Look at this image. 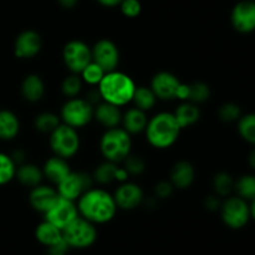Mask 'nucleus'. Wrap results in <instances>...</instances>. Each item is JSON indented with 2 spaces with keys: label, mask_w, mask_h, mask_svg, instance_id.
Masks as SVG:
<instances>
[{
  "label": "nucleus",
  "mask_w": 255,
  "mask_h": 255,
  "mask_svg": "<svg viewBox=\"0 0 255 255\" xmlns=\"http://www.w3.org/2000/svg\"><path fill=\"white\" fill-rule=\"evenodd\" d=\"M196 177L193 164L187 161H179L171 171V183L178 189H186L192 186Z\"/></svg>",
  "instance_id": "nucleus-19"
},
{
  "label": "nucleus",
  "mask_w": 255,
  "mask_h": 255,
  "mask_svg": "<svg viewBox=\"0 0 255 255\" xmlns=\"http://www.w3.org/2000/svg\"><path fill=\"white\" fill-rule=\"evenodd\" d=\"M44 214L45 221L50 222L62 231L75 218L79 217V211H77V206L74 201L59 196Z\"/></svg>",
  "instance_id": "nucleus-11"
},
{
  "label": "nucleus",
  "mask_w": 255,
  "mask_h": 255,
  "mask_svg": "<svg viewBox=\"0 0 255 255\" xmlns=\"http://www.w3.org/2000/svg\"><path fill=\"white\" fill-rule=\"evenodd\" d=\"M70 247L67 246L66 242L62 238V241H60L59 243L54 244L51 247H47V255H66Z\"/></svg>",
  "instance_id": "nucleus-41"
},
{
  "label": "nucleus",
  "mask_w": 255,
  "mask_h": 255,
  "mask_svg": "<svg viewBox=\"0 0 255 255\" xmlns=\"http://www.w3.org/2000/svg\"><path fill=\"white\" fill-rule=\"evenodd\" d=\"M105 70L101 66L96 64V62L91 61L84 70L81 71V79L82 81H85L86 84L95 86V85H99L101 82L102 77L105 76Z\"/></svg>",
  "instance_id": "nucleus-35"
},
{
  "label": "nucleus",
  "mask_w": 255,
  "mask_h": 255,
  "mask_svg": "<svg viewBox=\"0 0 255 255\" xmlns=\"http://www.w3.org/2000/svg\"><path fill=\"white\" fill-rule=\"evenodd\" d=\"M117 168H119L117 163L106 161L95 169L92 178L100 184H110L111 182L116 181Z\"/></svg>",
  "instance_id": "nucleus-28"
},
{
  "label": "nucleus",
  "mask_w": 255,
  "mask_h": 255,
  "mask_svg": "<svg viewBox=\"0 0 255 255\" xmlns=\"http://www.w3.org/2000/svg\"><path fill=\"white\" fill-rule=\"evenodd\" d=\"M231 21L234 29L242 34H249L255 30V1L242 0L234 5Z\"/></svg>",
  "instance_id": "nucleus-13"
},
{
  "label": "nucleus",
  "mask_w": 255,
  "mask_h": 255,
  "mask_svg": "<svg viewBox=\"0 0 255 255\" xmlns=\"http://www.w3.org/2000/svg\"><path fill=\"white\" fill-rule=\"evenodd\" d=\"M21 95L26 101L37 102L45 94V84L39 75H27L21 82Z\"/></svg>",
  "instance_id": "nucleus-22"
},
{
  "label": "nucleus",
  "mask_w": 255,
  "mask_h": 255,
  "mask_svg": "<svg viewBox=\"0 0 255 255\" xmlns=\"http://www.w3.org/2000/svg\"><path fill=\"white\" fill-rule=\"evenodd\" d=\"M82 87V79L79 74H72L70 76L65 77L61 84V91L69 99L76 97L80 94Z\"/></svg>",
  "instance_id": "nucleus-36"
},
{
  "label": "nucleus",
  "mask_w": 255,
  "mask_h": 255,
  "mask_svg": "<svg viewBox=\"0 0 255 255\" xmlns=\"http://www.w3.org/2000/svg\"><path fill=\"white\" fill-rule=\"evenodd\" d=\"M122 0H99L100 4H102L104 6H116V5H120L121 4Z\"/></svg>",
  "instance_id": "nucleus-46"
},
{
  "label": "nucleus",
  "mask_w": 255,
  "mask_h": 255,
  "mask_svg": "<svg viewBox=\"0 0 255 255\" xmlns=\"http://www.w3.org/2000/svg\"><path fill=\"white\" fill-rule=\"evenodd\" d=\"M249 211H251V217L255 219V198L252 199V206H249Z\"/></svg>",
  "instance_id": "nucleus-48"
},
{
  "label": "nucleus",
  "mask_w": 255,
  "mask_h": 255,
  "mask_svg": "<svg viewBox=\"0 0 255 255\" xmlns=\"http://www.w3.org/2000/svg\"><path fill=\"white\" fill-rule=\"evenodd\" d=\"M10 157H11V159L14 161V163L17 166H20V164L25 163V157H26V154H25V152L22 151V149H16V151L12 152L11 154H10Z\"/></svg>",
  "instance_id": "nucleus-43"
},
{
  "label": "nucleus",
  "mask_w": 255,
  "mask_h": 255,
  "mask_svg": "<svg viewBox=\"0 0 255 255\" xmlns=\"http://www.w3.org/2000/svg\"><path fill=\"white\" fill-rule=\"evenodd\" d=\"M121 11L127 17H136L141 12V2L138 0H122L121 1Z\"/></svg>",
  "instance_id": "nucleus-39"
},
{
  "label": "nucleus",
  "mask_w": 255,
  "mask_h": 255,
  "mask_svg": "<svg viewBox=\"0 0 255 255\" xmlns=\"http://www.w3.org/2000/svg\"><path fill=\"white\" fill-rule=\"evenodd\" d=\"M234 188H236L238 197L246 199H253L255 198V176L251 174H246V176L241 177L238 181L234 183Z\"/></svg>",
  "instance_id": "nucleus-31"
},
{
  "label": "nucleus",
  "mask_w": 255,
  "mask_h": 255,
  "mask_svg": "<svg viewBox=\"0 0 255 255\" xmlns=\"http://www.w3.org/2000/svg\"><path fill=\"white\" fill-rule=\"evenodd\" d=\"M173 188L174 187L171 182L162 181L159 183H157L156 187H154V196L161 199L168 198L173 193Z\"/></svg>",
  "instance_id": "nucleus-40"
},
{
  "label": "nucleus",
  "mask_w": 255,
  "mask_h": 255,
  "mask_svg": "<svg viewBox=\"0 0 255 255\" xmlns=\"http://www.w3.org/2000/svg\"><path fill=\"white\" fill-rule=\"evenodd\" d=\"M221 214L224 224L232 229H241L248 223L251 211L246 199L231 197L221 206Z\"/></svg>",
  "instance_id": "nucleus-8"
},
{
  "label": "nucleus",
  "mask_w": 255,
  "mask_h": 255,
  "mask_svg": "<svg viewBox=\"0 0 255 255\" xmlns=\"http://www.w3.org/2000/svg\"><path fill=\"white\" fill-rule=\"evenodd\" d=\"M131 136L122 127L106 129L100 141V149L106 161L120 163L131 153Z\"/></svg>",
  "instance_id": "nucleus-4"
},
{
  "label": "nucleus",
  "mask_w": 255,
  "mask_h": 255,
  "mask_svg": "<svg viewBox=\"0 0 255 255\" xmlns=\"http://www.w3.org/2000/svg\"><path fill=\"white\" fill-rule=\"evenodd\" d=\"M35 128L41 133H51L57 126H60V119L52 112H42L35 117Z\"/></svg>",
  "instance_id": "nucleus-29"
},
{
  "label": "nucleus",
  "mask_w": 255,
  "mask_h": 255,
  "mask_svg": "<svg viewBox=\"0 0 255 255\" xmlns=\"http://www.w3.org/2000/svg\"><path fill=\"white\" fill-rule=\"evenodd\" d=\"M182 82L179 81L176 75L167 71H161L152 77L151 89L154 92L157 99L173 100L178 96V90L181 87Z\"/></svg>",
  "instance_id": "nucleus-14"
},
{
  "label": "nucleus",
  "mask_w": 255,
  "mask_h": 255,
  "mask_svg": "<svg viewBox=\"0 0 255 255\" xmlns=\"http://www.w3.org/2000/svg\"><path fill=\"white\" fill-rule=\"evenodd\" d=\"M213 188L217 196H229L234 188V181L231 174L227 173V172H219V173H217L213 178Z\"/></svg>",
  "instance_id": "nucleus-33"
},
{
  "label": "nucleus",
  "mask_w": 255,
  "mask_h": 255,
  "mask_svg": "<svg viewBox=\"0 0 255 255\" xmlns=\"http://www.w3.org/2000/svg\"><path fill=\"white\" fill-rule=\"evenodd\" d=\"M181 126L177 122L173 114L159 112L148 120L146 127L147 141L154 148L164 149L174 144L181 133Z\"/></svg>",
  "instance_id": "nucleus-3"
},
{
  "label": "nucleus",
  "mask_w": 255,
  "mask_h": 255,
  "mask_svg": "<svg viewBox=\"0 0 255 255\" xmlns=\"http://www.w3.org/2000/svg\"><path fill=\"white\" fill-rule=\"evenodd\" d=\"M128 176H129V174L127 173V171L124 168V167H119V168H117L116 181L122 182V183H124V182L127 181V177H128Z\"/></svg>",
  "instance_id": "nucleus-44"
},
{
  "label": "nucleus",
  "mask_w": 255,
  "mask_h": 255,
  "mask_svg": "<svg viewBox=\"0 0 255 255\" xmlns=\"http://www.w3.org/2000/svg\"><path fill=\"white\" fill-rule=\"evenodd\" d=\"M57 197H59V193H57L56 189L39 184V186L31 188L29 202L30 206L35 211L40 212V213H45L52 206V203L56 201Z\"/></svg>",
  "instance_id": "nucleus-18"
},
{
  "label": "nucleus",
  "mask_w": 255,
  "mask_h": 255,
  "mask_svg": "<svg viewBox=\"0 0 255 255\" xmlns=\"http://www.w3.org/2000/svg\"><path fill=\"white\" fill-rule=\"evenodd\" d=\"M62 238L70 248H89L97 239L96 227L79 214L77 218L62 229Z\"/></svg>",
  "instance_id": "nucleus-5"
},
{
  "label": "nucleus",
  "mask_w": 255,
  "mask_h": 255,
  "mask_svg": "<svg viewBox=\"0 0 255 255\" xmlns=\"http://www.w3.org/2000/svg\"><path fill=\"white\" fill-rule=\"evenodd\" d=\"M16 164L11 159V157L6 153L0 152V186L9 183L12 178H15Z\"/></svg>",
  "instance_id": "nucleus-34"
},
{
  "label": "nucleus",
  "mask_w": 255,
  "mask_h": 255,
  "mask_svg": "<svg viewBox=\"0 0 255 255\" xmlns=\"http://www.w3.org/2000/svg\"><path fill=\"white\" fill-rule=\"evenodd\" d=\"M57 1L65 9H71V7H74L76 5L77 0H57Z\"/></svg>",
  "instance_id": "nucleus-45"
},
{
  "label": "nucleus",
  "mask_w": 255,
  "mask_h": 255,
  "mask_svg": "<svg viewBox=\"0 0 255 255\" xmlns=\"http://www.w3.org/2000/svg\"><path fill=\"white\" fill-rule=\"evenodd\" d=\"M114 198L117 204V208L131 211V209L137 208L143 202L144 196L143 191L138 184L126 181L121 183V186L116 189Z\"/></svg>",
  "instance_id": "nucleus-15"
},
{
  "label": "nucleus",
  "mask_w": 255,
  "mask_h": 255,
  "mask_svg": "<svg viewBox=\"0 0 255 255\" xmlns=\"http://www.w3.org/2000/svg\"><path fill=\"white\" fill-rule=\"evenodd\" d=\"M60 117L67 126L81 128L94 119V106L86 99L72 97L64 104Z\"/></svg>",
  "instance_id": "nucleus-7"
},
{
  "label": "nucleus",
  "mask_w": 255,
  "mask_h": 255,
  "mask_svg": "<svg viewBox=\"0 0 255 255\" xmlns=\"http://www.w3.org/2000/svg\"><path fill=\"white\" fill-rule=\"evenodd\" d=\"M62 60L72 74H81L82 70L92 61L91 49L80 40H72L62 50Z\"/></svg>",
  "instance_id": "nucleus-9"
},
{
  "label": "nucleus",
  "mask_w": 255,
  "mask_h": 255,
  "mask_svg": "<svg viewBox=\"0 0 255 255\" xmlns=\"http://www.w3.org/2000/svg\"><path fill=\"white\" fill-rule=\"evenodd\" d=\"M238 132L242 138L249 143L255 144V114L241 116L238 120Z\"/></svg>",
  "instance_id": "nucleus-30"
},
{
  "label": "nucleus",
  "mask_w": 255,
  "mask_h": 255,
  "mask_svg": "<svg viewBox=\"0 0 255 255\" xmlns=\"http://www.w3.org/2000/svg\"><path fill=\"white\" fill-rule=\"evenodd\" d=\"M121 124L125 131L128 132L129 134H136L146 129L148 119L146 116V112L137 107H132L122 115Z\"/></svg>",
  "instance_id": "nucleus-21"
},
{
  "label": "nucleus",
  "mask_w": 255,
  "mask_h": 255,
  "mask_svg": "<svg viewBox=\"0 0 255 255\" xmlns=\"http://www.w3.org/2000/svg\"><path fill=\"white\" fill-rule=\"evenodd\" d=\"M218 116L222 121L224 122H234L238 121L242 116L241 107L233 102H227V104L222 105L221 109L218 111Z\"/></svg>",
  "instance_id": "nucleus-38"
},
{
  "label": "nucleus",
  "mask_w": 255,
  "mask_h": 255,
  "mask_svg": "<svg viewBox=\"0 0 255 255\" xmlns=\"http://www.w3.org/2000/svg\"><path fill=\"white\" fill-rule=\"evenodd\" d=\"M187 87H188L187 100L196 105L207 101L211 96V89H209L208 85L202 81L193 82V84L188 85Z\"/></svg>",
  "instance_id": "nucleus-32"
},
{
  "label": "nucleus",
  "mask_w": 255,
  "mask_h": 255,
  "mask_svg": "<svg viewBox=\"0 0 255 255\" xmlns=\"http://www.w3.org/2000/svg\"><path fill=\"white\" fill-rule=\"evenodd\" d=\"M94 119H96L101 126L109 129L119 127L122 121V114L120 107L116 105L101 101L94 107Z\"/></svg>",
  "instance_id": "nucleus-17"
},
{
  "label": "nucleus",
  "mask_w": 255,
  "mask_h": 255,
  "mask_svg": "<svg viewBox=\"0 0 255 255\" xmlns=\"http://www.w3.org/2000/svg\"><path fill=\"white\" fill-rule=\"evenodd\" d=\"M20 122L16 115L9 110H0V139L10 141L19 133Z\"/></svg>",
  "instance_id": "nucleus-24"
},
{
  "label": "nucleus",
  "mask_w": 255,
  "mask_h": 255,
  "mask_svg": "<svg viewBox=\"0 0 255 255\" xmlns=\"http://www.w3.org/2000/svg\"><path fill=\"white\" fill-rule=\"evenodd\" d=\"M249 164H251L253 168H255V147L253 149H252V152L249 153Z\"/></svg>",
  "instance_id": "nucleus-47"
},
{
  "label": "nucleus",
  "mask_w": 255,
  "mask_h": 255,
  "mask_svg": "<svg viewBox=\"0 0 255 255\" xmlns=\"http://www.w3.org/2000/svg\"><path fill=\"white\" fill-rule=\"evenodd\" d=\"M91 55L92 61L101 66L105 70V72L116 70L120 62L119 47L111 40H99L91 49Z\"/></svg>",
  "instance_id": "nucleus-12"
},
{
  "label": "nucleus",
  "mask_w": 255,
  "mask_h": 255,
  "mask_svg": "<svg viewBox=\"0 0 255 255\" xmlns=\"http://www.w3.org/2000/svg\"><path fill=\"white\" fill-rule=\"evenodd\" d=\"M35 237L42 246L51 247L62 241V231L50 222L44 221L37 226L36 231H35Z\"/></svg>",
  "instance_id": "nucleus-26"
},
{
  "label": "nucleus",
  "mask_w": 255,
  "mask_h": 255,
  "mask_svg": "<svg viewBox=\"0 0 255 255\" xmlns=\"http://www.w3.org/2000/svg\"><path fill=\"white\" fill-rule=\"evenodd\" d=\"M94 183V178L85 172H70L59 184L57 193L70 201H77Z\"/></svg>",
  "instance_id": "nucleus-10"
},
{
  "label": "nucleus",
  "mask_w": 255,
  "mask_h": 255,
  "mask_svg": "<svg viewBox=\"0 0 255 255\" xmlns=\"http://www.w3.org/2000/svg\"><path fill=\"white\" fill-rule=\"evenodd\" d=\"M77 211L81 217L94 224H104L116 216L117 204L114 196L101 188H90L77 202Z\"/></svg>",
  "instance_id": "nucleus-1"
},
{
  "label": "nucleus",
  "mask_w": 255,
  "mask_h": 255,
  "mask_svg": "<svg viewBox=\"0 0 255 255\" xmlns=\"http://www.w3.org/2000/svg\"><path fill=\"white\" fill-rule=\"evenodd\" d=\"M15 177L17 181L25 187L29 188H34V187L39 186L41 183L42 178H44V173L42 169L39 168L37 166L32 163H22L16 167V172H15Z\"/></svg>",
  "instance_id": "nucleus-23"
},
{
  "label": "nucleus",
  "mask_w": 255,
  "mask_h": 255,
  "mask_svg": "<svg viewBox=\"0 0 255 255\" xmlns=\"http://www.w3.org/2000/svg\"><path fill=\"white\" fill-rule=\"evenodd\" d=\"M125 167L127 173L131 174V176H139L144 172L146 169V163H144L143 158H141L139 156H136V154L129 153L126 158L124 159Z\"/></svg>",
  "instance_id": "nucleus-37"
},
{
  "label": "nucleus",
  "mask_w": 255,
  "mask_h": 255,
  "mask_svg": "<svg viewBox=\"0 0 255 255\" xmlns=\"http://www.w3.org/2000/svg\"><path fill=\"white\" fill-rule=\"evenodd\" d=\"M204 206H206L207 209L209 211H217L218 208H221V201L217 196H208L204 201Z\"/></svg>",
  "instance_id": "nucleus-42"
},
{
  "label": "nucleus",
  "mask_w": 255,
  "mask_h": 255,
  "mask_svg": "<svg viewBox=\"0 0 255 255\" xmlns=\"http://www.w3.org/2000/svg\"><path fill=\"white\" fill-rule=\"evenodd\" d=\"M41 47V36L34 30H25L15 40L14 54L19 59H31L39 54Z\"/></svg>",
  "instance_id": "nucleus-16"
},
{
  "label": "nucleus",
  "mask_w": 255,
  "mask_h": 255,
  "mask_svg": "<svg viewBox=\"0 0 255 255\" xmlns=\"http://www.w3.org/2000/svg\"><path fill=\"white\" fill-rule=\"evenodd\" d=\"M70 172H71V169H70L69 163H67V159L59 156H54L49 158L45 162L44 167H42L44 177H46L51 183L56 184V186Z\"/></svg>",
  "instance_id": "nucleus-20"
},
{
  "label": "nucleus",
  "mask_w": 255,
  "mask_h": 255,
  "mask_svg": "<svg viewBox=\"0 0 255 255\" xmlns=\"http://www.w3.org/2000/svg\"><path fill=\"white\" fill-rule=\"evenodd\" d=\"M173 115L181 128H186V127L192 126V125L198 121L199 117H201V111H199L196 104L191 101H186L177 107Z\"/></svg>",
  "instance_id": "nucleus-25"
},
{
  "label": "nucleus",
  "mask_w": 255,
  "mask_h": 255,
  "mask_svg": "<svg viewBox=\"0 0 255 255\" xmlns=\"http://www.w3.org/2000/svg\"><path fill=\"white\" fill-rule=\"evenodd\" d=\"M156 101L157 97L156 95H154V92L152 91L151 87L136 86V90H134V94L131 102H133L134 107L147 112L156 105Z\"/></svg>",
  "instance_id": "nucleus-27"
},
{
  "label": "nucleus",
  "mask_w": 255,
  "mask_h": 255,
  "mask_svg": "<svg viewBox=\"0 0 255 255\" xmlns=\"http://www.w3.org/2000/svg\"><path fill=\"white\" fill-rule=\"evenodd\" d=\"M50 147L55 156L65 159L71 158L80 148V137L76 128L60 124V126L50 133Z\"/></svg>",
  "instance_id": "nucleus-6"
},
{
  "label": "nucleus",
  "mask_w": 255,
  "mask_h": 255,
  "mask_svg": "<svg viewBox=\"0 0 255 255\" xmlns=\"http://www.w3.org/2000/svg\"><path fill=\"white\" fill-rule=\"evenodd\" d=\"M97 86L102 101L119 107L129 104L136 90L133 80L128 75L116 70L106 72Z\"/></svg>",
  "instance_id": "nucleus-2"
}]
</instances>
